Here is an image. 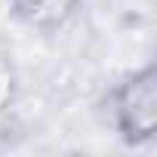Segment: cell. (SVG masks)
I'll list each match as a JSON object with an SVG mask.
<instances>
[{"label":"cell","mask_w":157,"mask_h":157,"mask_svg":"<svg viewBox=\"0 0 157 157\" xmlns=\"http://www.w3.org/2000/svg\"><path fill=\"white\" fill-rule=\"evenodd\" d=\"M3 6L16 22L52 34L74 19V13L80 10V0H3Z\"/></svg>","instance_id":"cell-2"},{"label":"cell","mask_w":157,"mask_h":157,"mask_svg":"<svg viewBox=\"0 0 157 157\" xmlns=\"http://www.w3.org/2000/svg\"><path fill=\"white\" fill-rule=\"evenodd\" d=\"M22 96V77L10 56H0V117H6Z\"/></svg>","instance_id":"cell-3"},{"label":"cell","mask_w":157,"mask_h":157,"mask_svg":"<svg viewBox=\"0 0 157 157\" xmlns=\"http://www.w3.org/2000/svg\"><path fill=\"white\" fill-rule=\"evenodd\" d=\"M102 111L126 148H145L157 139V65L145 62L120 74L102 96Z\"/></svg>","instance_id":"cell-1"}]
</instances>
